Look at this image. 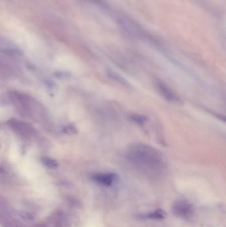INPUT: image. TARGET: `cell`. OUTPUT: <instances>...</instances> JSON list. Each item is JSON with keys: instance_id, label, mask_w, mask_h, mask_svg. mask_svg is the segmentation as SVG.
<instances>
[{"instance_id": "6", "label": "cell", "mask_w": 226, "mask_h": 227, "mask_svg": "<svg viewBox=\"0 0 226 227\" xmlns=\"http://www.w3.org/2000/svg\"><path fill=\"white\" fill-rule=\"evenodd\" d=\"M42 163L46 167L51 169H57L59 167L57 161L49 158H43Z\"/></svg>"}, {"instance_id": "3", "label": "cell", "mask_w": 226, "mask_h": 227, "mask_svg": "<svg viewBox=\"0 0 226 227\" xmlns=\"http://www.w3.org/2000/svg\"><path fill=\"white\" fill-rule=\"evenodd\" d=\"M92 180L99 185L102 186L109 187L114 183L116 180V175L114 173H97L94 174L92 177Z\"/></svg>"}, {"instance_id": "4", "label": "cell", "mask_w": 226, "mask_h": 227, "mask_svg": "<svg viewBox=\"0 0 226 227\" xmlns=\"http://www.w3.org/2000/svg\"><path fill=\"white\" fill-rule=\"evenodd\" d=\"M157 88L160 93L161 94L163 97L166 98L168 101H170L172 102H180L179 97L176 94L175 92L172 91L171 89L169 88L168 86L165 85L163 83H158Z\"/></svg>"}, {"instance_id": "5", "label": "cell", "mask_w": 226, "mask_h": 227, "mask_svg": "<svg viewBox=\"0 0 226 227\" xmlns=\"http://www.w3.org/2000/svg\"><path fill=\"white\" fill-rule=\"evenodd\" d=\"M166 216H167L166 213H165L163 210H161V209H157V210H155L153 212L148 213L147 215H145V217L147 218V219H149L160 220L164 219Z\"/></svg>"}, {"instance_id": "1", "label": "cell", "mask_w": 226, "mask_h": 227, "mask_svg": "<svg viewBox=\"0 0 226 227\" xmlns=\"http://www.w3.org/2000/svg\"><path fill=\"white\" fill-rule=\"evenodd\" d=\"M125 159L138 169L147 173L158 174L165 167L161 153L147 144L137 143L129 147L125 153Z\"/></svg>"}, {"instance_id": "7", "label": "cell", "mask_w": 226, "mask_h": 227, "mask_svg": "<svg viewBox=\"0 0 226 227\" xmlns=\"http://www.w3.org/2000/svg\"><path fill=\"white\" fill-rule=\"evenodd\" d=\"M17 213H18L19 216L21 218V219H23L25 221H31L34 219L33 216L31 215V214H30L28 212L20 211L17 212Z\"/></svg>"}, {"instance_id": "8", "label": "cell", "mask_w": 226, "mask_h": 227, "mask_svg": "<svg viewBox=\"0 0 226 227\" xmlns=\"http://www.w3.org/2000/svg\"><path fill=\"white\" fill-rule=\"evenodd\" d=\"M64 132L67 134H69V135H72L75 134L76 132V130L75 128H74L73 126H68L67 127H65L63 130Z\"/></svg>"}, {"instance_id": "2", "label": "cell", "mask_w": 226, "mask_h": 227, "mask_svg": "<svg viewBox=\"0 0 226 227\" xmlns=\"http://www.w3.org/2000/svg\"><path fill=\"white\" fill-rule=\"evenodd\" d=\"M171 211L175 216L182 218V219H189L193 215L194 213V208L192 204L188 200H179L174 202Z\"/></svg>"}]
</instances>
